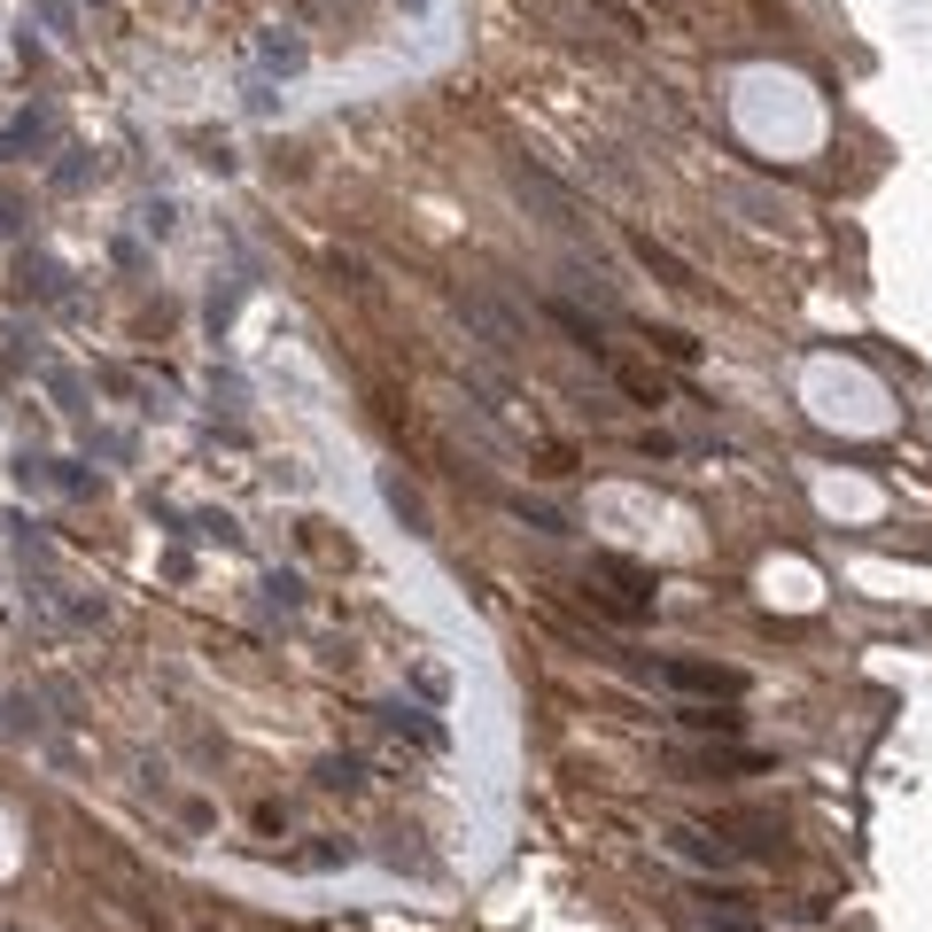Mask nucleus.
I'll use <instances>...</instances> for the list:
<instances>
[{"label": "nucleus", "mask_w": 932, "mask_h": 932, "mask_svg": "<svg viewBox=\"0 0 932 932\" xmlns=\"http://www.w3.org/2000/svg\"><path fill=\"white\" fill-rule=\"evenodd\" d=\"M514 195H521V203H529V210H537L552 233H583V210H575V195H567L560 180H544L529 156H514Z\"/></svg>", "instance_id": "nucleus-1"}, {"label": "nucleus", "mask_w": 932, "mask_h": 932, "mask_svg": "<svg viewBox=\"0 0 932 932\" xmlns=\"http://www.w3.org/2000/svg\"><path fill=\"white\" fill-rule=\"evenodd\" d=\"M660 676H668V684H684V692H707V700H738V692H746V676L707 668V660H668Z\"/></svg>", "instance_id": "nucleus-2"}, {"label": "nucleus", "mask_w": 932, "mask_h": 932, "mask_svg": "<svg viewBox=\"0 0 932 932\" xmlns=\"http://www.w3.org/2000/svg\"><path fill=\"white\" fill-rule=\"evenodd\" d=\"M668 847H676V855H692V863H715V871L738 855L730 839H715V831H700V824H676V831H668Z\"/></svg>", "instance_id": "nucleus-3"}, {"label": "nucleus", "mask_w": 932, "mask_h": 932, "mask_svg": "<svg viewBox=\"0 0 932 932\" xmlns=\"http://www.w3.org/2000/svg\"><path fill=\"white\" fill-rule=\"evenodd\" d=\"M700 932H761V924L738 909V894H715V901H700Z\"/></svg>", "instance_id": "nucleus-4"}, {"label": "nucleus", "mask_w": 932, "mask_h": 932, "mask_svg": "<svg viewBox=\"0 0 932 932\" xmlns=\"http://www.w3.org/2000/svg\"><path fill=\"white\" fill-rule=\"evenodd\" d=\"M637 257H645V265H653V273H660V280H668V288H692V273H684V265H676V257H668V249H660V241H653V233H645V241H637Z\"/></svg>", "instance_id": "nucleus-5"}, {"label": "nucleus", "mask_w": 932, "mask_h": 932, "mask_svg": "<svg viewBox=\"0 0 932 932\" xmlns=\"http://www.w3.org/2000/svg\"><path fill=\"white\" fill-rule=\"evenodd\" d=\"M39 730V707L32 700H0V738H32Z\"/></svg>", "instance_id": "nucleus-6"}, {"label": "nucleus", "mask_w": 932, "mask_h": 932, "mask_svg": "<svg viewBox=\"0 0 932 932\" xmlns=\"http://www.w3.org/2000/svg\"><path fill=\"white\" fill-rule=\"evenodd\" d=\"M32 288H39V296H62V273H55L47 257H24V296H32Z\"/></svg>", "instance_id": "nucleus-7"}, {"label": "nucleus", "mask_w": 932, "mask_h": 932, "mask_svg": "<svg viewBox=\"0 0 932 932\" xmlns=\"http://www.w3.org/2000/svg\"><path fill=\"white\" fill-rule=\"evenodd\" d=\"M389 505H396V514H404V521H412V529H428V514H419V497H412V490H404V482H389Z\"/></svg>", "instance_id": "nucleus-8"}, {"label": "nucleus", "mask_w": 932, "mask_h": 932, "mask_svg": "<svg viewBox=\"0 0 932 932\" xmlns=\"http://www.w3.org/2000/svg\"><path fill=\"white\" fill-rule=\"evenodd\" d=\"M319 785H334V793H343V785H358V761H326V770H319Z\"/></svg>", "instance_id": "nucleus-9"}, {"label": "nucleus", "mask_w": 932, "mask_h": 932, "mask_svg": "<svg viewBox=\"0 0 932 932\" xmlns=\"http://www.w3.org/2000/svg\"><path fill=\"white\" fill-rule=\"evenodd\" d=\"M265 62H280V70H296V62H303V47H296V39H265Z\"/></svg>", "instance_id": "nucleus-10"}]
</instances>
